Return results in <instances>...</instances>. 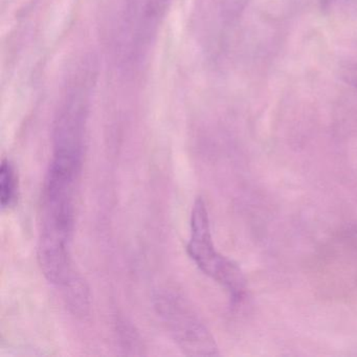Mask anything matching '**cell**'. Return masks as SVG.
<instances>
[{
	"label": "cell",
	"mask_w": 357,
	"mask_h": 357,
	"mask_svg": "<svg viewBox=\"0 0 357 357\" xmlns=\"http://www.w3.org/2000/svg\"><path fill=\"white\" fill-rule=\"evenodd\" d=\"M81 172L51 162L43 185L37 258L47 281L63 288L75 273L70 244L76 222V193Z\"/></svg>",
	"instance_id": "cell-1"
},
{
	"label": "cell",
	"mask_w": 357,
	"mask_h": 357,
	"mask_svg": "<svg viewBox=\"0 0 357 357\" xmlns=\"http://www.w3.org/2000/svg\"><path fill=\"white\" fill-rule=\"evenodd\" d=\"M350 80L353 86H355L357 89V66L353 68L352 73H351Z\"/></svg>",
	"instance_id": "cell-8"
},
{
	"label": "cell",
	"mask_w": 357,
	"mask_h": 357,
	"mask_svg": "<svg viewBox=\"0 0 357 357\" xmlns=\"http://www.w3.org/2000/svg\"><path fill=\"white\" fill-rule=\"evenodd\" d=\"M190 225L191 234L185 248L188 256L200 271L227 291L231 302H241L246 294L245 277L234 261L215 248L208 208L202 197L194 202Z\"/></svg>",
	"instance_id": "cell-2"
},
{
	"label": "cell",
	"mask_w": 357,
	"mask_h": 357,
	"mask_svg": "<svg viewBox=\"0 0 357 357\" xmlns=\"http://www.w3.org/2000/svg\"><path fill=\"white\" fill-rule=\"evenodd\" d=\"M250 0H221V16L227 22H235L245 11Z\"/></svg>",
	"instance_id": "cell-5"
},
{
	"label": "cell",
	"mask_w": 357,
	"mask_h": 357,
	"mask_svg": "<svg viewBox=\"0 0 357 357\" xmlns=\"http://www.w3.org/2000/svg\"><path fill=\"white\" fill-rule=\"evenodd\" d=\"M118 331L120 334L121 342H124V348L137 349V350L142 348L139 335L135 333L132 326L126 325L122 321L121 325H119Z\"/></svg>",
	"instance_id": "cell-7"
},
{
	"label": "cell",
	"mask_w": 357,
	"mask_h": 357,
	"mask_svg": "<svg viewBox=\"0 0 357 357\" xmlns=\"http://www.w3.org/2000/svg\"><path fill=\"white\" fill-rule=\"evenodd\" d=\"M172 0H148L146 18L148 22H158L166 14Z\"/></svg>",
	"instance_id": "cell-6"
},
{
	"label": "cell",
	"mask_w": 357,
	"mask_h": 357,
	"mask_svg": "<svg viewBox=\"0 0 357 357\" xmlns=\"http://www.w3.org/2000/svg\"><path fill=\"white\" fill-rule=\"evenodd\" d=\"M20 195V181L15 166L3 158L0 166V204L3 210L15 206Z\"/></svg>",
	"instance_id": "cell-4"
},
{
	"label": "cell",
	"mask_w": 357,
	"mask_h": 357,
	"mask_svg": "<svg viewBox=\"0 0 357 357\" xmlns=\"http://www.w3.org/2000/svg\"><path fill=\"white\" fill-rule=\"evenodd\" d=\"M152 303L162 325L185 355H219L214 336L183 296L174 290L160 289L154 292Z\"/></svg>",
	"instance_id": "cell-3"
}]
</instances>
